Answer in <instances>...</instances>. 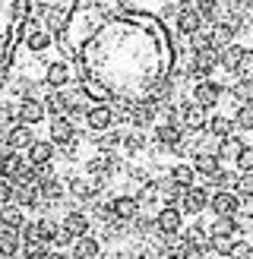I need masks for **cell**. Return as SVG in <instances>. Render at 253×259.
<instances>
[{
	"mask_svg": "<svg viewBox=\"0 0 253 259\" xmlns=\"http://www.w3.org/2000/svg\"><path fill=\"white\" fill-rule=\"evenodd\" d=\"M123 149H126V155H136L139 149H143V136H139V133H133L130 139L123 142Z\"/></svg>",
	"mask_w": 253,
	"mask_h": 259,
	"instance_id": "obj_50",
	"label": "cell"
},
{
	"mask_svg": "<svg viewBox=\"0 0 253 259\" xmlns=\"http://www.w3.org/2000/svg\"><path fill=\"white\" fill-rule=\"evenodd\" d=\"M155 225H158V231L164 237H177L184 231V212L181 209H161L155 215Z\"/></svg>",
	"mask_w": 253,
	"mask_h": 259,
	"instance_id": "obj_4",
	"label": "cell"
},
{
	"mask_svg": "<svg viewBox=\"0 0 253 259\" xmlns=\"http://www.w3.org/2000/svg\"><path fill=\"white\" fill-rule=\"evenodd\" d=\"M250 10H253V0H250Z\"/></svg>",
	"mask_w": 253,
	"mask_h": 259,
	"instance_id": "obj_56",
	"label": "cell"
},
{
	"mask_svg": "<svg viewBox=\"0 0 253 259\" xmlns=\"http://www.w3.org/2000/svg\"><path fill=\"white\" fill-rule=\"evenodd\" d=\"M0 222H4V228H13V231H22L25 225V215L22 209H16V205H4V215H0Z\"/></svg>",
	"mask_w": 253,
	"mask_h": 259,
	"instance_id": "obj_25",
	"label": "cell"
},
{
	"mask_svg": "<svg viewBox=\"0 0 253 259\" xmlns=\"http://www.w3.org/2000/svg\"><path fill=\"white\" fill-rule=\"evenodd\" d=\"M63 228H67L76 240H79V237H89V218H86L82 212H67V218H63Z\"/></svg>",
	"mask_w": 253,
	"mask_h": 259,
	"instance_id": "obj_20",
	"label": "cell"
},
{
	"mask_svg": "<svg viewBox=\"0 0 253 259\" xmlns=\"http://www.w3.org/2000/svg\"><path fill=\"white\" fill-rule=\"evenodd\" d=\"M250 228H253V222H250Z\"/></svg>",
	"mask_w": 253,
	"mask_h": 259,
	"instance_id": "obj_57",
	"label": "cell"
},
{
	"mask_svg": "<svg viewBox=\"0 0 253 259\" xmlns=\"http://www.w3.org/2000/svg\"><path fill=\"white\" fill-rule=\"evenodd\" d=\"M114 164H117V158H114L111 152H101L98 158L89 161V174H92L95 180H101V177H108V174H111V167H114Z\"/></svg>",
	"mask_w": 253,
	"mask_h": 259,
	"instance_id": "obj_19",
	"label": "cell"
},
{
	"mask_svg": "<svg viewBox=\"0 0 253 259\" xmlns=\"http://www.w3.org/2000/svg\"><path fill=\"white\" fill-rule=\"evenodd\" d=\"M209 209L219 218H234L237 209H240V196L234 190H219V193H212V205H209Z\"/></svg>",
	"mask_w": 253,
	"mask_h": 259,
	"instance_id": "obj_2",
	"label": "cell"
},
{
	"mask_svg": "<svg viewBox=\"0 0 253 259\" xmlns=\"http://www.w3.org/2000/svg\"><path fill=\"white\" fill-rule=\"evenodd\" d=\"M181 120H184V126H187V130H202V126H209L206 108H199L196 101H193V105H184V111H181Z\"/></svg>",
	"mask_w": 253,
	"mask_h": 259,
	"instance_id": "obj_15",
	"label": "cell"
},
{
	"mask_svg": "<svg viewBox=\"0 0 253 259\" xmlns=\"http://www.w3.org/2000/svg\"><path fill=\"white\" fill-rule=\"evenodd\" d=\"M86 123L92 126V130H111V123H114L111 105H95V108H89V111H86Z\"/></svg>",
	"mask_w": 253,
	"mask_h": 259,
	"instance_id": "obj_13",
	"label": "cell"
},
{
	"mask_svg": "<svg viewBox=\"0 0 253 259\" xmlns=\"http://www.w3.org/2000/svg\"><path fill=\"white\" fill-rule=\"evenodd\" d=\"M158 190H161V184H158V180H149V184H143V190L136 193L139 205H143V202H155V199H158Z\"/></svg>",
	"mask_w": 253,
	"mask_h": 259,
	"instance_id": "obj_37",
	"label": "cell"
},
{
	"mask_svg": "<svg viewBox=\"0 0 253 259\" xmlns=\"http://www.w3.org/2000/svg\"><path fill=\"white\" fill-rule=\"evenodd\" d=\"M234 193L240 199H250L253 202V174H240L237 184H234Z\"/></svg>",
	"mask_w": 253,
	"mask_h": 259,
	"instance_id": "obj_36",
	"label": "cell"
},
{
	"mask_svg": "<svg viewBox=\"0 0 253 259\" xmlns=\"http://www.w3.org/2000/svg\"><path fill=\"white\" fill-rule=\"evenodd\" d=\"M54 253H51V247H45V243H35V247H25V259H51Z\"/></svg>",
	"mask_w": 253,
	"mask_h": 259,
	"instance_id": "obj_46",
	"label": "cell"
},
{
	"mask_svg": "<svg viewBox=\"0 0 253 259\" xmlns=\"http://www.w3.org/2000/svg\"><path fill=\"white\" fill-rule=\"evenodd\" d=\"M19 120L25 126H35V123H41L45 120V105L38 98H22L19 101Z\"/></svg>",
	"mask_w": 253,
	"mask_h": 259,
	"instance_id": "obj_10",
	"label": "cell"
},
{
	"mask_svg": "<svg viewBox=\"0 0 253 259\" xmlns=\"http://www.w3.org/2000/svg\"><path fill=\"white\" fill-rule=\"evenodd\" d=\"M95 187L98 184H92V180H86V177H73L70 180V196H76V199H95Z\"/></svg>",
	"mask_w": 253,
	"mask_h": 259,
	"instance_id": "obj_23",
	"label": "cell"
},
{
	"mask_svg": "<svg viewBox=\"0 0 253 259\" xmlns=\"http://www.w3.org/2000/svg\"><path fill=\"white\" fill-rule=\"evenodd\" d=\"M177 32H184L193 38L196 32H202V16L196 13V7H184L181 13H177Z\"/></svg>",
	"mask_w": 253,
	"mask_h": 259,
	"instance_id": "obj_9",
	"label": "cell"
},
{
	"mask_svg": "<svg viewBox=\"0 0 253 259\" xmlns=\"http://www.w3.org/2000/svg\"><path fill=\"white\" fill-rule=\"evenodd\" d=\"M19 167H22L19 155L13 152L10 146H7V149H4V177H7V180H13V177H16V171H19Z\"/></svg>",
	"mask_w": 253,
	"mask_h": 259,
	"instance_id": "obj_35",
	"label": "cell"
},
{
	"mask_svg": "<svg viewBox=\"0 0 253 259\" xmlns=\"http://www.w3.org/2000/svg\"><path fill=\"white\" fill-rule=\"evenodd\" d=\"M98 253H101V240H95V237H79L73 243L76 259H98Z\"/></svg>",
	"mask_w": 253,
	"mask_h": 259,
	"instance_id": "obj_18",
	"label": "cell"
},
{
	"mask_svg": "<svg viewBox=\"0 0 253 259\" xmlns=\"http://www.w3.org/2000/svg\"><path fill=\"white\" fill-rule=\"evenodd\" d=\"M247 146H244V142H240L237 136H228V139H222V146H219V155H222V158H228V155H231V158L237 161V155L240 152H244Z\"/></svg>",
	"mask_w": 253,
	"mask_h": 259,
	"instance_id": "obj_33",
	"label": "cell"
},
{
	"mask_svg": "<svg viewBox=\"0 0 253 259\" xmlns=\"http://www.w3.org/2000/svg\"><path fill=\"white\" fill-rule=\"evenodd\" d=\"M38 190H41V196H45L48 202L63 199V184H60V180H54V177H45L41 184H38Z\"/></svg>",
	"mask_w": 253,
	"mask_h": 259,
	"instance_id": "obj_30",
	"label": "cell"
},
{
	"mask_svg": "<svg viewBox=\"0 0 253 259\" xmlns=\"http://www.w3.org/2000/svg\"><path fill=\"white\" fill-rule=\"evenodd\" d=\"M237 218H215L212 222V228H209V237H231V234H237Z\"/></svg>",
	"mask_w": 253,
	"mask_h": 259,
	"instance_id": "obj_26",
	"label": "cell"
},
{
	"mask_svg": "<svg viewBox=\"0 0 253 259\" xmlns=\"http://www.w3.org/2000/svg\"><path fill=\"white\" fill-rule=\"evenodd\" d=\"M177 187H184V190H190L193 187V177H196V167L193 164H184V161H177L174 167H171V174H168Z\"/></svg>",
	"mask_w": 253,
	"mask_h": 259,
	"instance_id": "obj_21",
	"label": "cell"
},
{
	"mask_svg": "<svg viewBox=\"0 0 253 259\" xmlns=\"http://www.w3.org/2000/svg\"><path fill=\"white\" fill-rule=\"evenodd\" d=\"M13 199H16V187H13V180L4 177V184H0V202H4V205H13Z\"/></svg>",
	"mask_w": 253,
	"mask_h": 259,
	"instance_id": "obj_47",
	"label": "cell"
},
{
	"mask_svg": "<svg viewBox=\"0 0 253 259\" xmlns=\"http://www.w3.org/2000/svg\"><path fill=\"white\" fill-rule=\"evenodd\" d=\"M13 114H16V111H13V105H4V117L7 120H13Z\"/></svg>",
	"mask_w": 253,
	"mask_h": 259,
	"instance_id": "obj_53",
	"label": "cell"
},
{
	"mask_svg": "<svg viewBox=\"0 0 253 259\" xmlns=\"http://www.w3.org/2000/svg\"><path fill=\"white\" fill-rule=\"evenodd\" d=\"M111 209H114V218L117 222H136L139 218V199L136 196H114L111 199Z\"/></svg>",
	"mask_w": 253,
	"mask_h": 259,
	"instance_id": "obj_6",
	"label": "cell"
},
{
	"mask_svg": "<svg viewBox=\"0 0 253 259\" xmlns=\"http://www.w3.org/2000/svg\"><path fill=\"white\" fill-rule=\"evenodd\" d=\"M190 45H193V51L199 54V51H212L215 48V38H212V32H196L190 38Z\"/></svg>",
	"mask_w": 253,
	"mask_h": 259,
	"instance_id": "obj_40",
	"label": "cell"
},
{
	"mask_svg": "<svg viewBox=\"0 0 253 259\" xmlns=\"http://www.w3.org/2000/svg\"><path fill=\"white\" fill-rule=\"evenodd\" d=\"M0 247H4L7 259H13V256H16V247H19V234L13 228H4V231H0Z\"/></svg>",
	"mask_w": 253,
	"mask_h": 259,
	"instance_id": "obj_31",
	"label": "cell"
},
{
	"mask_svg": "<svg viewBox=\"0 0 253 259\" xmlns=\"http://www.w3.org/2000/svg\"><path fill=\"white\" fill-rule=\"evenodd\" d=\"M209 250L219 253V256H231L234 240H231V237H209Z\"/></svg>",
	"mask_w": 253,
	"mask_h": 259,
	"instance_id": "obj_39",
	"label": "cell"
},
{
	"mask_svg": "<svg viewBox=\"0 0 253 259\" xmlns=\"http://www.w3.org/2000/svg\"><path fill=\"white\" fill-rule=\"evenodd\" d=\"M215 67H222V51L219 48H212V51H199V54L193 57V76H199V79H206V76L215 70Z\"/></svg>",
	"mask_w": 253,
	"mask_h": 259,
	"instance_id": "obj_5",
	"label": "cell"
},
{
	"mask_svg": "<svg viewBox=\"0 0 253 259\" xmlns=\"http://www.w3.org/2000/svg\"><path fill=\"white\" fill-rule=\"evenodd\" d=\"M231 95L240 101V105H253V82L250 79H240L231 85Z\"/></svg>",
	"mask_w": 253,
	"mask_h": 259,
	"instance_id": "obj_34",
	"label": "cell"
},
{
	"mask_svg": "<svg viewBox=\"0 0 253 259\" xmlns=\"http://www.w3.org/2000/svg\"><path fill=\"white\" fill-rule=\"evenodd\" d=\"M35 136H32V126H25V123H19V126H13L10 133H7V146L13 149V152H22V149H32L35 146Z\"/></svg>",
	"mask_w": 253,
	"mask_h": 259,
	"instance_id": "obj_11",
	"label": "cell"
},
{
	"mask_svg": "<svg viewBox=\"0 0 253 259\" xmlns=\"http://www.w3.org/2000/svg\"><path fill=\"white\" fill-rule=\"evenodd\" d=\"M206 253H209V243H187L181 259H206Z\"/></svg>",
	"mask_w": 253,
	"mask_h": 259,
	"instance_id": "obj_43",
	"label": "cell"
},
{
	"mask_svg": "<svg viewBox=\"0 0 253 259\" xmlns=\"http://www.w3.org/2000/svg\"><path fill=\"white\" fill-rule=\"evenodd\" d=\"M79 95H86V98H92L95 105H108V101L114 98L111 92L101 82H95V79H86V82H79Z\"/></svg>",
	"mask_w": 253,
	"mask_h": 259,
	"instance_id": "obj_17",
	"label": "cell"
},
{
	"mask_svg": "<svg viewBox=\"0 0 253 259\" xmlns=\"http://www.w3.org/2000/svg\"><path fill=\"white\" fill-rule=\"evenodd\" d=\"M57 231H60V225H54L51 218H38V222H35V234H38L41 243H54Z\"/></svg>",
	"mask_w": 253,
	"mask_h": 259,
	"instance_id": "obj_29",
	"label": "cell"
},
{
	"mask_svg": "<svg viewBox=\"0 0 253 259\" xmlns=\"http://www.w3.org/2000/svg\"><path fill=\"white\" fill-rule=\"evenodd\" d=\"M231 180H234V177H231V174H225V171H222V174H219V177H215V184H222V187H225V190H228V184H231ZM234 184H237V180H234Z\"/></svg>",
	"mask_w": 253,
	"mask_h": 259,
	"instance_id": "obj_52",
	"label": "cell"
},
{
	"mask_svg": "<svg viewBox=\"0 0 253 259\" xmlns=\"http://www.w3.org/2000/svg\"><path fill=\"white\" fill-rule=\"evenodd\" d=\"M155 142H158L161 149L177 152V149H184V130L181 126H164V123H158L155 126Z\"/></svg>",
	"mask_w": 253,
	"mask_h": 259,
	"instance_id": "obj_7",
	"label": "cell"
},
{
	"mask_svg": "<svg viewBox=\"0 0 253 259\" xmlns=\"http://www.w3.org/2000/svg\"><path fill=\"white\" fill-rule=\"evenodd\" d=\"M76 139V126L70 117H54L51 120V142L54 146H70V142Z\"/></svg>",
	"mask_w": 253,
	"mask_h": 259,
	"instance_id": "obj_8",
	"label": "cell"
},
{
	"mask_svg": "<svg viewBox=\"0 0 253 259\" xmlns=\"http://www.w3.org/2000/svg\"><path fill=\"white\" fill-rule=\"evenodd\" d=\"M244 54H247V48H240V45L225 48V51H222V67L237 73V67H240V60H244Z\"/></svg>",
	"mask_w": 253,
	"mask_h": 259,
	"instance_id": "obj_27",
	"label": "cell"
},
{
	"mask_svg": "<svg viewBox=\"0 0 253 259\" xmlns=\"http://www.w3.org/2000/svg\"><path fill=\"white\" fill-rule=\"evenodd\" d=\"M212 205V193L206 187H190L187 190V196L181 202V212H190V215H199L202 209H209Z\"/></svg>",
	"mask_w": 253,
	"mask_h": 259,
	"instance_id": "obj_3",
	"label": "cell"
},
{
	"mask_svg": "<svg viewBox=\"0 0 253 259\" xmlns=\"http://www.w3.org/2000/svg\"><path fill=\"white\" fill-rule=\"evenodd\" d=\"M196 13L202 19H215V10H219V4H215V0H196Z\"/></svg>",
	"mask_w": 253,
	"mask_h": 259,
	"instance_id": "obj_44",
	"label": "cell"
},
{
	"mask_svg": "<svg viewBox=\"0 0 253 259\" xmlns=\"http://www.w3.org/2000/svg\"><path fill=\"white\" fill-rule=\"evenodd\" d=\"M38 196H41V190H38V187H19V193H16L19 209H35V205H38Z\"/></svg>",
	"mask_w": 253,
	"mask_h": 259,
	"instance_id": "obj_32",
	"label": "cell"
},
{
	"mask_svg": "<svg viewBox=\"0 0 253 259\" xmlns=\"http://www.w3.org/2000/svg\"><path fill=\"white\" fill-rule=\"evenodd\" d=\"M51 158H54V142H51V139H38L35 146L29 149V164H35V167L51 164Z\"/></svg>",
	"mask_w": 253,
	"mask_h": 259,
	"instance_id": "obj_16",
	"label": "cell"
},
{
	"mask_svg": "<svg viewBox=\"0 0 253 259\" xmlns=\"http://www.w3.org/2000/svg\"><path fill=\"white\" fill-rule=\"evenodd\" d=\"M212 38H215V48H231L234 45V25L231 22H215L212 25Z\"/></svg>",
	"mask_w": 253,
	"mask_h": 259,
	"instance_id": "obj_22",
	"label": "cell"
},
{
	"mask_svg": "<svg viewBox=\"0 0 253 259\" xmlns=\"http://www.w3.org/2000/svg\"><path fill=\"white\" fill-rule=\"evenodd\" d=\"M237 76L253 82V51H247V54H244V60H240V67H237Z\"/></svg>",
	"mask_w": 253,
	"mask_h": 259,
	"instance_id": "obj_45",
	"label": "cell"
},
{
	"mask_svg": "<svg viewBox=\"0 0 253 259\" xmlns=\"http://www.w3.org/2000/svg\"><path fill=\"white\" fill-rule=\"evenodd\" d=\"M73 243H76V237L60 225V231H57V237H54V243H51V247H73Z\"/></svg>",
	"mask_w": 253,
	"mask_h": 259,
	"instance_id": "obj_49",
	"label": "cell"
},
{
	"mask_svg": "<svg viewBox=\"0 0 253 259\" xmlns=\"http://www.w3.org/2000/svg\"><path fill=\"white\" fill-rule=\"evenodd\" d=\"M209 133L212 136H222V139H228V136H231V130H234V120H228L225 117V114H215V117H209Z\"/></svg>",
	"mask_w": 253,
	"mask_h": 259,
	"instance_id": "obj_28",
	"label": "cell"
},
{
	"mask_svg": "<svg viewBox=\"0 0 253 259\" xmlns=\"http://www.w3.org/2000/svg\"><path fill=\"white\" fill-rule=\"evenodd\" d=\"M237 171L240 174H253V146H247L244 152L237 155Z\"/></svg>",
	"mask_w": 253,
	"mask_h": 259,
	"instance_id": "obj_42",
	"label": "cell"
},
{
	"mask_svg": "<svg viewBox=\"0 0 253 259\" xmlns=\"http://www.w3.org/2000/svg\"><path fill=\"white\" fill-rule=\"evenodd\" d=\"M231 259H253V247L247 240H234V250H231Z\"/></svg>",
	"mask_w": 253,
	"mask_h": 259,
	"instance_id": "obj_48",
	"label": "cell"
},
{
	"mask_svg": "<svg viewBox=\"0 0 253 259\" xmlns=\"http://www.w3.org/2000/svg\"><path fill=\"white\" fill-rule=\"evenodd\" d=\"M51 259H73V256H67V253H54Z\"/></svg>",
	"mask_w": 253,
	"mask_h": 259,
	"instance_id": "obj_54",
	"label": "cell"
},
{
	"mask_svg": "<svg viewBox=\"0 0 253 259\" xmlns=\"http://www.w3.org/2000/svg\"><path fill=\"white\" fill-rule=\"evenodd\" d=\"M152 228H158L152 218H136V231H139V234H146V231H152Z\"/></svg>",
	"mask_w": 253,
	"mask_h": 259,
	"instance_id": "obj_51",
	"label": "cell"
},
{
	"mask_svg": "<svg viewBox=\"0 0 253 259\" xmlns=\"http://www.w3.org/2000/svg\"><path fill=\"white\" fill-rule=\"evenodd\" d=\"M234 123L240 130H253V105H240L237 114H234Z\"/></svg>",
	"mask_w": 253,
	"mask_h": 259,
	"instance_id": "obj_41",
	"label": "cell"
},
{
	"mask_svg": "<svg viewBox=\"0 0 253 259\" xmlns=\"http://www.w3.org/2000/svg\"><path fill=\"white\" fill-rule=\"evenodd\" d=\"M51 45H54V38H51V32H38L29 38V51H35V54H41V51H48Z\"/></svg>",
	"mask_w": 253,
	"mask_h": 259,
	"instance_id": "obj_38",
	"label": "cell"
},
{
	"mask_svg": "<svg viewBox=\"0 0 253 259\" xmlns=\"http://www.w3.org/2000/svg\"><path fill=\"white\" fill-rule=\"evenodd\" d=\"M177 4H181V7H187V4H196V0H177Z\"/></svg>",
	"mask_w": 253,
	"mask_h": 259,
	"instance_id": "obj_55",
	"label": "cell"
},
{
	"mask_svg": "<svg viewBox=\"0 0 253 259\" xmlns=\"http://www.w3.org/2000/svg\"><path fill=\"white\" fill-rule=\"evenodd\" d=\"M193 167H196V174H202V177H212V180L222 174L219 155H212V152H196V158H193Z\"/></svg>",
	"mask_w": 253,
	"mask_h": 259,
	"instance_id": "obj_14",
	"label": "cell"
},
{
	"mask_svg": "<svg viewBox=\"0 0 253 259\" xmlns=\"http://www.w3.org/2000/svg\"><path fill=\"white\" fill-rule=\"evenodd\" d=\"M57 41L76 63V79L101 82L123 105H152L174 79L171 32L123 0H76Z\"/></svg>",
	"mask_w": 253,
	"mask_h": 259,
	"instance_id": "obj_1",
	"label": "cell"
},
{
	"mask_svg": "<svg viewBox=\"0 0 253 259\" xmlns=\"http://www.w3.org/2000/svg\"><path fill=\"white\" fill-rule=\"evenodd\" d=\"M219 95H222V85H215V82H209V79H199V82L193 85V98H196L199 108H212L215 101H219Z\"/></svg>",
	"mask_w": 253,
	"mask_h": 259,
	"instance_id": "obj_12",
	"label": "cell"
},
{
	"mask_svg": "<svg viewBox=\"0 0 253 259\" xmlns=\"http://www.w3.org/2000/svg\"><path fill=\"white\" fill-rule=\"evenodd\" d=\"M45 82H48V85H54V89L67 85V82H70V70H67V63H51V67L45 70Z\"/></svg>",
	"mask_w": 253,
	"mask_h": 259,
	"instance_id": "obj_24",
	"label": "cell"
}]
</instances>
